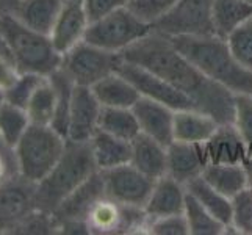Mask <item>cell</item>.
Returning <instances> with one entry per match:
<instances>
[{
	"label": "cell",
	"mask_w": 252,
	"mask_h": 235,
	"mask_svg": "<svg viewBox=\"0 0 252 235\" xmlns=\"http://www.w3.org/2000/svg\"><path fill=\"white\" fill-rule=\"evenodd\" d=\"M121 57L164 78L174 88L188 96L197 110L215 118L218 124L233 123L235 94L204 75L174 47L168 36L152 30L147 36L126 49Z\"/></svg>",
	"instance_id": "cell-1"
},
{
	"label": "cell",
	"mask_w": 252,
	"mask_h": 235,
	"mask_svg": "<svg viewBox=\"0 0 252 235\" xmlns=\"http://www.w3.org/2000/svg\"><path fill=\"white\" fill-rule=\"evenodd\" d=\"M169 39L180 54L213 82L222 85L233 94H252V72L233 57L227 39L216 34L174 36Z\"/></svg>",
	"instance_id": "cell-2"
},
{
	"label": "cell",
	"mask_w": 252,
	"mask_h": 235,
	"mask_svg": "<svg viewBox=\"0 0 252 235\" xmlns=\"http://www.w3.org/2000/svg\"><path fill=\"white\" fill-rule=\"evenodd\" d=\"M95 172L94 157L90 141L67 140L64 152L50 172L36 184V207L39 210L54 213L64 199L83 185Z\"/></svg>",
	"instance_id": "cell-3"
},
{
	"label": "cell",
	"mask_w": 252,
	"mask_h": 235,
	"mask_svg": "<svg viewBox=\"0 0 252 235\" xmlns=\"http://www.w3.org/2000/svg\"><path fill=\"white\" fill-rule=\"evenodd\" d=\"M0 30L5 34L19 72H34L49 77L62 66L63 55L57 50L49 34L24 25L11 13L0 16Z\"/></svg>",
	"instance_id": "cell-4"
},
{
	"label": "cell",
	"mask_w": 252,
	"mask_h": 235,
	"mask_svg": "<svg viewBox=\"0 0 252 235\" xmlns=\"http://www.w3.org/2000/svg\"><path fill=\"white\" fill-rule=\"evenodd\" d=\"M67 138L52 126L30 124L14 146L17 174L33 184L44 179L64 152Z\"/></svg>",
	"instance_id": "cell-5"
},
{
	"label": "cell",
	"mask_w": 252,
	"mask_h": 235,
	"mask_svg": "<svg viewBox=\"0 0 252 235\" xmlns=\"http://www.w3.org/2000/svg\"><path fill=\"white\" fill-rule=\"evenodd\" d=\"M152 30V24L140 19L127 5L91 21L85 41L113 54H123Z\"/></svg>",
	"instance_id": "cell-6"
},
{
	"label": "cell",
	"mask_w": 252,
	"mask_h": 235,
	"mask_svg": "<svg viewBox=\"0 0 252 235\" xmlns=\"http://www.w3.org/2000/svg\"><path fill=\"white\" fill-rule=\"evenodd\" d=\"M121 54L103 50L88 41H82L63 54L60 69L71 78L74 85L93 86L107 75L116 72Z\"/></svg>",
	"instance_id": "cell-7"
},
{
	"label": "cell",
	"mask_w": 252,
	"mask_h": 235,
	"mask_svg": "<svg viewBox=\"0 0 252 235\" xmlns=\"http://www.w3.org/2000/svg\"><path fill=\"white\" fill-rule=\"evenodd\" d=\"M146 221L144 208L121 204L105 195L91 207L86 216V229L94 235L144 234Z\"/></svg>",
	"instance_id": "cell-8"
},
{
	"label": "cell",
	"mask_w": 252,
	"mask_h": 235,
	"mask_svg": "<svg viewBox=\"0 0 252 235\" xmlns=\"http://www.w3.org/2000/svg\"><path fill=\"white\" fill-rule=\"evenodd\" d=\"M213 3L215 0H179L172 10L154 24V30L168 38L215 34Z\"/></svg>",
	"instance_id": "cell-9"
},
{
	"label": "cell",
	"mask_w": 252,
	"mask_h": 235,
	"mask_svg": "<svg viewBox=\"0 0 252 235\" xmlns=\"http://www.w3.org/2000/svg\"><path fill=\"white\" fill-rule=\"evenodd\" d=\"M36 208V184L19 174L0 182V235L17 234Z\"/></svg>",
	"instance_id": "cell-10"
},
{
	"label": "cell",
	"mask_w": 252,
	"mask_h": 235,
	"mask_svg": "<svg viewBox=\"0 0 252 235\" xmlns=\"http://www.w3.org/2000/svg\"><path fill=\"white\" fill-rule=\"evenodd\" d=\"M102 196H105V187L100 172H95L54 212L60 234H88L86 216Z\"/></svg>",
	"instance_id": "cell-11"
},
{
	"label": "cell",
	"mask_w": 252,
	"mask_h": 235,
	"mask_svg": "<svg viewBox=\"0 0 252 235\" xmlns=\"http://www.w3.org/2000/svg\"><path fill=\"white\" fill-rule=\"evenodd\" d=\"M116 71L119 74H123L126 78H128V80L136 86V90L140 91L141 98H147L151 101L160 102L163 105L172 108L174 111L196 108L194 102L191 101L188 96L180 93L177 88H174L169 82H166L160 75L151 72L149 69L138 66L135 63H130L121 57L119 63L116 66Z\"/></svg>",
	"instance_id": "cell-12"
},
{
	"label": "cell",
	"mask_w": 252,
	"mask_h": 235,
	"mask_svg": "<svg viewBox=\"0 0 252 235\" xmlns=\"http://www.w3.org/2000/svg\"><path fill=\"white\" fill-rule=\"evenodd\" d=\"M99 172L103 180V187H105V195L108 198L121 204L144 208L155 180L144 176L132 163Z\"/></svg>",
	"instance_id": "cell-13"
},
{
	"label": "cell",
	"mask_w": 252,
	"mask_h": 235,
	"mask_svg": "<svg viewBox=\"0 0 252 235\" xmlns=\"http://www.w3.org/2000/svg\"><path fill=\"white\" fill-rule=\"evenodd\" d=\"M102 105L88 86H74L69 108L67 140L88 143L99 130Z\"/></svg>",
	"instance_id": "cell-14"
},
{
	"label": "cell",
	"mask_w": 252,
	"mask_h": 235,
	"mask_svg": "<svg viewBox=\"0 0 252 235\" xmlns=\"http://www.w3.org/2000/svg\"><path fill=\"white\" fill-rule=\"evenodd\" d=\"M90 22L85 0H63L62 10L50 32V39L60 54H66L85 39Z\"/></svg>",
	"instance_id": "cell-15"
},
{
	"label": "cell",
	"mask_w": 252,
	"mask_h": 235,
	"mask_svg": "<svg viewBox=\"0 0 252 235\" xmlns=\"http://www.w3.org/2000/svg\"><path fill=\"white\" fill-rule=\"evenodd\" d=\"M207 165L208 159L204 144L172 141L168 146V176L180 184L185 185L189 180L202 176Z\"/></svg>",
	"instance_id": "cell-16"
},
{
	"label": "cell",
	"mask_w": 252,
	"mask_h": 235,
	"mask_svg": "<svg viewBox=\"0 0 252 235\" xmlns=\"http://www.w3.org/2000/svg\"><path fill=\"white\" fill-rule=\"evenodd\" d=\"M132 110L140 124L141 134L154 138L164 146H169L174 141L172 129L176 111L172 108L147 98H140Z\"/></svg>",
	"instance_id": "cell-17"
},
{
	"label": "cell",
	"mask_w": 252,
	"mask_h": 235,
	"mask_svg": "<svg viewBox=\"0 0 252 235\" xmlns=\"http://www.w3.org/2000/svg\"><path fill=\"white\" fill-rule=\"evenodd\" d=\"M187 188L171 176H163L154 182L151 196L144 205L147 218H161L169 215H182L185 210Z\"/></svg>",
	"instance_id": "cell-18"
},
{
	"label": "cell",
	"mask_w": 252,
	"mask_h": 235,
	"mask_svg": "<svg viewBox=\"0 0 252 235\" xmlns=\"http://www.w3.org/2000/svg\"><path fill=\"white\" fill-rule=\"evenodd\" d=\"M132 144V157L130 163L141 171L144 176L152 180H157L168 174V146L160 141L140 134L135 140L130 141Z\"/></svg>",
	"instance_id": "cell-19"
},
{
	"label": "cell",
	"mask_w": 252,
	"mask_h": 235,
	"mask_svg": "<svg viewBox=\"0 0 252 235\" xmlns=\"http://www.w3.org/2000/svg\"><path fill=\"white\" fill-rule=\"evenodd\" d=\"M204 146L208 163H245L248 159L246 143L233 123L220 124Z\"/></svg>",
	"instance_id": "cell-20"
},
{
	"label": "cell",
	"mask_w": 252,
	"mask_h": 235,
	"mask_svg": "<svg viewBox=\"0 0 252 235\" xmlns=\"http://www.w3.org/2000/svg\"><path fill=\"white\" fill-rule=\"evenodd\" d=\"M218 126L215 118L201 110H179L174 113V141L204 144L210 140Z\"/></svg>",
	"instance_id": "cell-21"
},
{
	"label": "cell",
	"mask_w": 252,
	"mask_h": 235,
	"mask_svg": "<svg viewBox=\"0 0 252 235\" xmlns=\"http://www.w3.org/2000/svg\"><path fill=\"white\" fill-rule=\"evenodd\" d=\"M91 90L105 108H133L141 98L136 86L118 71L102 78Z\"/></svg>",
	"instance_id": "cell-22"
},
{
	"label": "cell",
	"mask_w": 252,
	"mask_h": 235,
	"mask_svg": "<svg viewBox=\"0 0 252 235\" xmlns=\"http://www.w3.org/2000/svg\"><path fill=\"white\" fill-rule=\"evenodd\" d=\"M63 0H17L11 14L24 25L50 36Z\"/></svg>",
	"instance_id": "cell-23"
},
{
	"label": "cell",
	"mask_w": 252,
	"mask_h": 235,
	"mask_svg": "<svg viewBox=\"0 0 252 235\" xmlns=\"http://www.w3.org/2000/svg\"><path fill=\"white\" fill-rule=\"evenodd\" d=\"M202 179L227 198H233L251 187L245 163H208Z\"/></svg>",
	"instance_id": "cell-24"
},
{
	"label": "cell",
	"mask_w": 252,
	"mask_h": 235,
	"mask_svg": "<svg viewBox=\"0 0 252 235\" xmlns=\"http://www.w3.org/2000/svg\"><path fill=\"white\" fill-rule=\"evenodd\" d=\"M90 146L95 167L99 171L113 169L121 167V165L130 163L132 144H130V141L123 140V138L110 135L99 129L90 140Z\"/></svg>",
	"instance_id": "cell-25"
},
{
	"label": "cell",
	"mask_w": 252,
	"mask_h": 235,
	"mask_svg": "<svg viewBox=\"0 0 252 235\" xmlns=\"http://www.w3.org/2000/svg\"><path fill=\"white\" fill-rule=\"evenodd\" d=\"M185 188L199 204L207 208L225 228H229L232 224V199L220 193L218 190H215L210 184H207L202 176L189 180L188 184H185Z\"/></svg>",
	"instance_id": "cell-26"
},
{
	"label": "cell",
	"mask_w": 252,
	"mask_h": 235,
	"mask_svg": "<svg viewBox=\"0 0 252 235\" xmlns=\"http://www.w3.org/2000/svg\"><path fill=\"white\" fill-rule=\"evenodd\" d=\"M212 17L215 34L227 39L232 32L252 17V3L245 0H215Z\"/></svg>",
	"instance_id": "cell-27"
},
{
	"label": "cell",
	"mask_w": 252,
	"mask_h": 235,
	"mask_svg": "<svg viewBox=\"0 0 252 235\" xmlns=\"http://www.w3.org/2000/svg\"><path fill=\"white\" fill-rule=\"evenodd\" d=\"M99 129L110 135L132 141L141 134L140 124L132 108H102Z\"/></svg>",
	"instance_id": "cell-28"
},
{
	"label": "cell",
	"mask_w": 252,
	"mask_h": 235,
	"mask_svg": "<svg viewBox=\"0 0 252 235\" xmlns=\"http://www.w3.org/2000/svg\"><path fill=\"white\" fill-rule=\"evenodd\" d=\"M25 110L32 124L52 126L57 111V90L49 77L34 91Z\"/></svg>",
	"instance_id": "cell-29"
},
{
	"label": "cell",
	"mask_w": 252,
	"mask_h": 235,
	"mask_svg": "<svg viewBox=\"0 0 252 235\" xmlns=\"http://www.w3.org/2000/svg\"><path fill=\"white\" fill-rule=\"evenodd\" d=\"M30 124V118L25 108L16 107L6 101L0 105V140L6 146L14 149Z\"/></svg>",
	"instance_id": "cell-30"
},
{
	"label": "cell",
	"mask_w": 252,
	"mask_h": 235,
	"mask_svg": "<svg viewBox=\"0 0 252 235\" xmlns=\"http://www.w3.org/2000/svg\"><path fill=\"white\" fill-rule=\"evenodd\" d=\"M184 215L189 229V235H224L225 232V226L199 204L188 191Z\"/></svg>",
	"instance_id": "cell-31"
},
{
	"label": "cell",
	"mask_w": 252,
	"mask_h": 235,
	"mask_svg": "<svg viewBox=\"0 0 252 235\" xmlns=\"http://www.w3.org/2000/svg\"><path fill=\"white\" fill-rule=\"evenodd\" d=\"M224 234L252 235V187L232 198V224Z\"/></svg>",
	"instance_id": "cell-32"
},
{
	"label": "cell",
	"mask_w": 252,
	"mask_h": 235,
	"mask_svg": "<svg viewBox=\"0 0 252 235\" xmlns=\"http://www.w3.org/2000/svg\"><path fill=\"white\" fill-rule=\"evenodd\" d=\"M46 78L47 77L41 74H34V72H19L14 83L8 90L3 91L5 101L13 103L16 107L27 108L32 96L39 88V85L44 82Z\"/></svg>",
	"instance_id": "cell-33"
},
{
	"label": "cell",
	"mask_w": 252,
	"mask_h": 235,
	"mask_svg": "<svg viewBox=\"0 0 252 235\" xmlns=\"http://www.w3.org/2000/svg\"><path fill=\"white\" fill-rule=\"evenodd\" d=\"M227 44L238 63L252 72V17L229 34Z\"/></svg>",
	"instance_id": "cell-34"
},
{
	"label": "cell",
	"mask_w": 252,
	"mask_h": 235,
	"mask_svg": "<svg viewBox=\"0 0 252 235\" xmlns=\"http://www.w3.org/2000/svg\"><path fill=\"white\" fill-rule=\"evenodd\" d=\"M233 126L246 143L248 157H252V94H235Z\"/></svg>",
	"instance_id": "cell-35"
},
{
	"label": "cell",
	"mask_w": 252,
	"mask_h": 235,
	"mask_svg": "<svg viewBox=\"0 0 252 235\" xmlns=\"http://www.w3.org/2000/svg\"><path fill=\"white\" fill-rule=\"evenodd\" d=\"M147 235H189L185 215H169L161 218H147L144 226Z\"/></svg>",
	"instance_id": "cell-36"
},
{
	"label": "cell",
	"mask_w": 252,
	"mask_h": 235,
	"mask_svg": "<svg viewBox=\"0 0 252 235\" xmlns=\"http://www.w3.org/2000/svg\"><path fill=\"white\" fill-rule=\"evenodd\" d=\"M177 2L179 0H136L133 3H128V6L140 19L152 24L154 27V24L172 10Z\"/></svg>",
	"instance_id": "cell-37"
},
{
	"label": "cell",
	"mask_w": 252,
	"mask_h": 235,
	"mask_svg": "<svg viewBox=\"0 0 252 235\" xmlns=\"http://www.w3.org/2000/svg\"><path fill=\"white\" fill-rule=\"evenodd\" d=\"M127 5H128L127 0H85V6L86 11H88L90 21H95L99 17Z\"/></svg>",
	"instance_id": "cell-38"
},
{
	"label": "cell",
	"mask_w": 252,
	"mask_h": 235,
	"mask_svg": "<svg viewBox=\"0 0 252 235\" xmlns=\"http://www.w3.org/2000/svg\"><path fill=\"white\" fill-rule=\"evenodd\" d=\"M19 75V69L11 60L0 57V90L5 91L14 83V80Z\"/></svg>",
	"instance_id": "cell-39"
},
{
	"label": "cell",
	"mask_w": 252,
	"mask_h": 235,
	"mask_svg": "<svg viewBox=\"0 0 252 235\" xmlns=\"http://www.w3.org/2000/svg\"><path fill=\"white\" fill-rule=\"evenodd\" d=\"M0 57L8 58V60H11V62H13V55H11L10 46H8L6 38H5V34H3L2 30H0ZM13 63H14V62H13Z\"/></svg>",
	"instance_id": "cell-40"
},
{
	"label": "cell",
	"mask_w": 252,
	"mask_h": 235,
	"mask_svg": "<svg viewBox=\"0 0 252 235\" xmlns=\"http://www.w3.org/2000/svg\"><path fill=\"white\" fill-rule=\"evenodd\" d=\"M16 3H17V0H0V16L11 13L14 10Z\"/></svg>",
	"instance_id": "cell-41"
},
{
	"label": "cell",
	"mask_w": 252,
	"mask_h": 235,
	"mask_svg": "<svg viewBox=\"0 0 252 235\" xmlns=\"http://www.w3.org/2000/svg\"><path fill=\"white\" fill-rule=\"evenodd\" d=\"M245 167H246V169H248L249 180H251V187H252V157H248L246 162H245Z\"/></svg>",
	"instance_id": "cell-42"
},
{
	"label": "cell",
	"mask_w": 252,
	"mask_h": 235,
	"mask_svg": "<svg viewBox=\"0 0 252 235\" xmlns=\"http://www.w3.org/2000/svg\"><path fill=\"white\" fill-rule=\"evenodd\" d=\"M5 102V94H3V91L0 90V105H2V103Z\"/></svg>",
	"instance_id": "cell-43"
},
{
	"label": "cell",
	"mask_w": 252,
	"mask_h": 235,
	"mask_svg": "<svg viewBox=\"0 0 252 235\" xmlns=\"http://www.w3.org/2000/svg\"><path fill=\"white\" fill-rule=\"evenodd\" d=\"M127 2H128V3H133V2H136V0H127Z\"/></svg>",
	"instance_id": "cell-44"
},
{
	"label": "cell",
	"mask_w": 252,
	"mask_h": 235,
	"mask_svg": "<svg viewBox=\"0 0 252 235\" xmlns=\"http://www.w3.org/2000/svg\"><path fill=\"white\" fill-rule=\"evenodd\" d=\"M245 2H248V3H252V0H245Z\"/></svg>",
	"instance_id": "cell-45"
}]
</instances>
